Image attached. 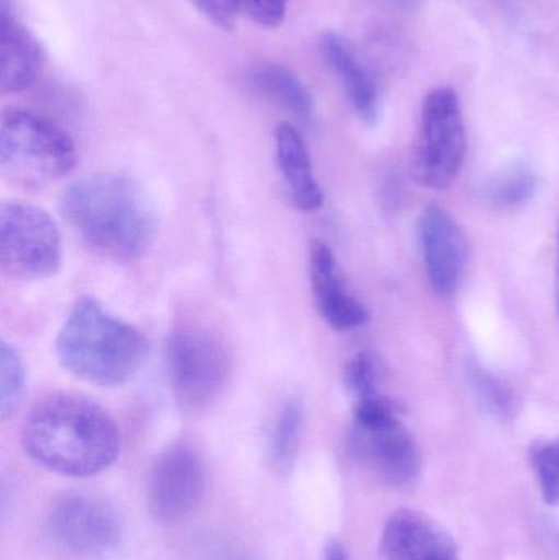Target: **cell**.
<instances>
[{
	"label": "cell",
	"instance_id": "cell-6",
	"mask_svg": "<svg viewBox=\"0 0 559 560\" xmlns=\"http://www.w3.org/2000/svg\"><path fill=\"white\" fill-rule=\"evenodd\" d=\"M62 240L48 212L23 202L0 207V269L16 282H35L58 275Z\"/></svg>",
	"mask_w": 559,
	"mask_h": 560
},
{
	"label": "cell",
	"instance_id": "cell-22",
	"mask_svg": "<svg viewBox=\"0 0 559 560\" xmlns=\"http://www.w3.org/2000/svg\"><path fill=\"white\" fill-rule=\"evenodd\" d=\"M531 464L545 502L559 506V438L535 443L531 447Z\"/></svg>",
	"mask_w": 559,
	"mask_h": 560
},
{
	"label": "cell",
	"instance_id": "cell-29",
	"mask_svg": "<svg viewBox=\"0 0 559 560\" xmlns=\"http://www.w3.org/2000/svg\"><path fill=\"white\" fill-rule=\"evenodd\" d=\"M557 308L559 316V226H558V258H557Z\"/></svg>",
	"mask_w": 559,
	"mask_h": 560
},
{
	"label": "cell",
	"instance_id": "cell-16",
	"mask_svg": "<svg viewBox=\"0 0 559 560\" xmlns=\"http://www.w3.org/2000/svg\"><path fill=\"white\" fill-rule=\"evenodd\" d=\"M275 143L276 160L292 203L302 212H317L324 206V192L315 179L304 138L291 124H281L276 128Z\"/></svg>",
	"mask_w": 559,
	"mask_h": 560
},
{
	"label": "cell",
	"instance_id": "cell-20",
	"mask_svg": "<svg viewBox=\"0 0 559 560\" xmlns=\"http://www.w3.org/2000/svg\"><path fill=\"white\" fill-rule=\"evenodd\" d=\"M538 190V177L527 166H512L492 177L486 187L489 202L501 210L519 209L534 199Z\"/></svg>",
	"mask_w": 559,
	"mask_h": 560
},
{
	"label": "cell",
	"instance_id": "cell-7",
	"mask_svg": "<svg viewBox=\"0 0 559 560\" xmlns=\"http://www.w3.org/2000/svg\"><path fill=\"white\" fill-rule=\"evenodd\" d=\"M466 153L462 104L453 89H433L422 105L414 177L427 189L445 190L455 183Z\"/></svg>",
	"mask_w": 559,
	"mask_h": 560
},
{
	"label": "cell",
	"instance_id": "cell-26",
	"mask_svg": "<svg viewBox=\"0 0 559 560\" xmlns=\"http://www.w3.org/2000/svg\"><path fill=\"white\" fill-rule=\"evenodd\" d=\"M194 9L199 10L207 20L216 23L223 30L233 28L235 23V10L226 3V0H189Z\"/></svg>",
	"mask_w": 559,
	"mask_h": 560
},
{
	"label": "cell",
	"instance_id": "cell-21",
	"mask_svg": "<svg viewBox=\"0 0 559 560\" xmlns=\"http://www.w3.org/2000/svg\"><path fill=\"white\" fill-rule=\"evenodd\" d=\"M26 371L22 358L12 345L0 341V415L9 420L22 404Z\"/></svg>",
	"mask_w": 559,
	"mask_h": 560
},
{
	"label": "cell",
	"instance_id": "cell-11",
	"mask_svg": "<svg viewBox=\"0 0 559 560\" xmlns=\"http://www.w3.org/2000/svg\"><path fill=\"white\" fill-rule=\"evenodd\" d=\"M419 240L430 285L439 295L459 289L468 261V242L455 217L440 206H429L419 220Z\"/></svg>",
	"mask_w": 559,
	"mask_h": 560
},
{
	"label": "cell",
	"instance_id": "cell-3",
	"mask_svg": "<svg viewBox=\"0 0 559 560\" xmlns=\"http://www.w3.org/2000/svg\"><path fill=\"white\" fill-rule=\"evenodd\" d=\"M66 371L97 387H118L147 362L150 342L140 329L117 318L92 296L78 300L56 338Z\"/></svg>",
	"mask_w": 559,
	"mask_h": 560
},
{
	"label": "cell",
	"instance_id": "cell-28",
	"mask_svg": "<svg viewBox=\"0 0 559 560\" xmlns=\"http://www.w3.org/2000/svg\"><path fill=\"white\" fill-rule=\"evenodd\" d=\"M389 2L394 3L396 7H399V9L416 10L422 0H389Z\"/></svg>",
	"mask_w": 559,
	"mask_h": 560
},
{
	"label": "cell",
	"instance_id": "cell-2",
	"mask_svg": "<svg viewBox=\"0 0 559 560\" xmlns=\"http://www.w3.org/2000/svg\"><path fill=\"white\" fill-rule=\"evenodd\" d=\"M62 217L79 238L105 258L130 262L150 249L156 213L137 180L121 174L81 177L59 199Z\"/></svg>",
	"mask_w": 559,
	"mask_h": 560
},
{
	"label": "cell",
	"instance_id": "cell-24",
	"mask_svg": "<svg viewBox=\"0 0 559 560\" xmlns=\"http://www.w3.org/2000/svg\"><path fill=\"white\" fill-rule=\"evenodd\" d=\"M235 13L248 16L266 28H276L284 22L288 0H226Z\"/></svg>",
	"mask_w": 559,
	"mask_h": 560
},
{
	"label": "cell",
	"instance_id": "cell-12",
	"mask_svg": "<svg viewBox=\"0 0 559 560\" xmlns=\"http://www.w3.org/2000/svg\"><path fill=\"white\" fill-rule=\"evenodd\" d=\"M380 551L383 560H459L452 536L416 510H399L387 520Z\"/></svg>",
	"mask_w": 559,
	"mask_h": 560
},
{
	"label": "cell",
	"instance_id": "cell-5",
	"mask_svg": "<svg viewBox=\"0 0 559 560\" xmlns=\"http://www.w3.org/2000/svg\"><path fill=\"white\" fill-rule=\"evenodd\" d=\"M166 368L171 390L184 411L212 407L232 378L229 346L212 329L183 325L170 332Z\"/></svg>",
	"mask_w": 559,
	"mask_h": 560
},
{
	"label": "cell",
	"instance_id": "cell-27",
	"mask_svg": "<svg viewBox=\"0 0 559 560\" xmlns=\"http://www.w3.org/2000/svg\"><path fill=\"white\" fill-rule=\"evenodd\" d=\"M324 560H351L347 549L337 539H330L325 548Z\"/></svg>",
	"mask_w": 559,
	"mask_h": 560
},
{
	"label": "cell",
	"instance_id": "cell-17",
	"mask_svg": "<svg viewBox=\"0 0 559 560\" xmlns=\"http://www.w3.org/2000/svg\"><path fill=\"white\" fill-rule=\"evenodd\" d=\"M246 84L259 97L288 112L302 124L314 118V98L295 72L282 65L263 62L253 66L245 75Z\"/></svg>",
	"mask_w": 559,
	"mask_h": 560
},
{
	"label": "cell",
	"instance_id": "cell-4",
	"mask_svg": "<svg viewBox=\"0 0 559 560\" xmlns=\"http://www.w3.org/2000/svg\"><path fill=\"white\" fill-rule=\"evenodd\" d=\"M78 150L58 124L22 108L3 112L0 171L15 186L38 189L74 171Z\"/></svg>",
	"mask_w": 559,
	"mask_h": 560
},
{
	"label": "cell",
	"instance_id": "cell-13",
	"mask_svg": "<svg viewBox=\"0 0 559 560\" xmlns=\"http://www.w3.org/2000/svg\"><path fill=\"white\" fill-rule=\"evenodd\" d=\"M312 293L322 318L338 331L360 328L370 319L366 306L351 295L341 278L334 252L327 243L314 240L308 252Z\"/></svg>",
	"mask_w": 559,
	"mask_h": 560
},
{
	"label": "cell",
	"instance_id": "cell-8",
	"mask_svg": "<svg viewBox=\"0 0 559 560\" xmlns=\"http://www.w3.org/2000/svg\"><path fill=\"white\" fill-rule=\"evenodd\" d=\"M46 536L68 555L98 558L120 546L124 523L104 500L74 493L58 500L49 510Z\"/></svg>",
	"mask_w": 559,
	"mask_h": 560
},
{
	"label": "cell",
	"instance_id": "cell-14",
	"mask_svg": "<svg viewBox=\"0 0 559 560\" xmlns=\"http://www.w3.org/2000/svg\"><path fill=\"white\" fill-rule=\"evenodd\" d=\"M43 51L35 36L2 0L0 12V88L3 94L25 91L38 79Z\"/></svg>",
	"mask_w": 559,
	"mask_h": 560
},
{
	"label": "cell",
	"instance_id": "cell-19",
	"mask_svg": "<svg viewBox=\"0 0 559 560\" xmlns=\"http://www.w3.org/2000/svg\"><path fill=\"white\" fill-rule=\"evenodd\" d=\"M469 384L479 405L498 420L509 421L517 413V395L508 382L471 362L468 368Z\"/></svg>",
	"mask_w": 559,
	"mask_h": 560
},
{
	"label": "cell",
	"instance_id": "cell-10",
	"mask_svg": "<svg viewBox=\"0 0 559 560\" xmlns=\"http://www.w3.org/2000/svg\"><path fill=\"white\" fill-rule=\"evenodd\" d=\"M353 450L361 464L387 486H414L422 474L419 444L400 420L376 428L354 427Z\"/></svg>",
	"mask_w": 559,
	"mask_h": 560
},
{
	"label": "cell",
	"instance_id": "cell-25",
	"mask_svg": "<svg viewBox=\"0 0 559 560\" xmlns=\"http://www.w3.org/2000/svg\"><path fill=\"white\" fill-rule=\"evenodd\" d=\"M190 560H258L252 552L226 539H207L194 548Z\"/></svg>",
	"mask_w": 559,
	"mask_h": 560
},
{
	"label": "cell",
	"instance_id": "cell-18",
	"mask_svg": "<svg viewBox=\"0 0 559 560\" xmlns=\"http://www.w3.org/2000/svg\"><path fill=\"white\" fill-rule=\"evenodd\" d=\"M304 407L298 398L286 401L269 433L268 454L272 469L279 476H289L294 469L301 450Z\"/></svg>",
	"mask_w": 559,
	"mask_h": 560
},
{
	"label": "cell",
	"instance_id": "cell-15",
	"mask_svg": "<svg viewBox=\"0 0 559 560\" xmlns=\"http://www.w3.org/2000/svg\"><path fill=\"white\" fill-rule=\"evenodd\" d=\"M322 55L343 85L361 120L374 125L380 118V92L373 75L345 36L327 32L321 39Z\"/></svg>",
	"mask_w": 559,
	"mask_h": 560
},
{
	"label": "cell",
	"instance_id": "cell-1",
	"mask_svg": "<svg viewBox=\"0 0 559 560\" xmlns=\"http://www.w3.org/2000/svg\"><path fill=\"white\" fill-rule=\"evenodd\" d=\"M25 453L66 477H92L120 454V431L110 415L88 398L55 394L39 400L22 427Z\"/></svg>",
	"mask_w": 559,
	"mask_h": 560
},
{
	"label": "cell",
	"instance_id": "cell-23",
	"mask_svg": "<svg viewBox=\"0 0 559 560\" xmlns=\"http://www.w3.org/2000/svg\"><path fill=\"white\" fill-rule=\"evenodd\" d=\"M345 382H347L348 390L353 397L363 398L370 395L380 394L377 385H380V368H377L376 359L370 352H360L348 362L347 371H345Z\"/></svg>",
	"mask_w": 559,
	"mask_h": 560
},
{
	"label": "cell",
	"instance_id": "cell-9",
	"mask_svg": "<svg viewBox=\"0 0 559 560\" xmlns=\"http://www.w3.org/2000/svg\"><path fill=\"white\" fill-rule=\"evenodd\" d=\"M206 493V469L196 450L173 444L158 456L148 480V509L154 522L177 525L189 518Z\"/></svg>",
	"mask_w": 559,
	"mask_h": 560
}]
</instances>
